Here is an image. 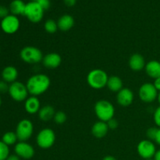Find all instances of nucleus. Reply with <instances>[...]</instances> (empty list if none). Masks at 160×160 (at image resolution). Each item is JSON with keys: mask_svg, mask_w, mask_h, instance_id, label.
I'll return each instance as SVG.
<instances>
[{"mask_svg": "<svg viewBox=\"0 0 160 160\" xmlns=\"http://www.w3.org/2000/svg\"><path fill=\"white\" fill-rule=\"evenodd\" d=\"M19 142H27L29 140L34 133V125L28 119L21 120L17 125L15 131Z\"/></svg>", "mask_w": 160, "mask_h": 160, "instance_id": "nucleus-7", "label": "nucleus"}, {"mask_svg": "<svg viewBox=\"0 0 160 160\" xmlns=\"http://www.w3.org/2000/svg\"><path fill=\"white\" fill-rule=\"evenodd\" d=\"M155 142H156L157 145H159L160 146V128H158L157 134H156V138H155Z\"/></svg>", "mask_w": 160, "mask_h": 160, "instance_id": "nucleus-36", "label": "nucleus"}, {"mask_svg": "<svg viewBox=\"0 0 160 160\" xmlns=\"http://www.w3.org/2000/svg\"><path fill=\"white\" fill-rule=\"evenodd\" d=\"M128 64H129L130 68L134 71H141L145 69L146 62L143 56L139 53H134L130 57Z\"/></svg>", "mask_w": 160, "mask_h": 160, "instance_id": "nucleus-17", "label": "nucleus"}, {"mask_svg": "<svg viewBox=\"0 0 160 160\" xmlns=\"http://www.w3.org/2000/svg\"><path fill=\"white\" fill-rule=\"evenodd\" d=\"M134 92L128 88H123L120 92H117V101L120 106L128 107L131 106L134 101Z\"/></svg>", "mask_w": 160, "mask_h": 160, "instance_id": "nucleus-13", "label": "nucleus"}, {"mask_svg": "<svg viewBox=\"0 0 160 160\" xmlns=\"http://www.w3.org/2000/svg\"><path fill=\"white\" fill-rule=\"evenodd\" d=\"M2 106V98H1V96H0V107H1Z\"/></svg>", "mask_w": 160, "mask_h": 160, "instance_id": "nucleus-41", "label": "nucleus"}, {"mask_svg": "<svg viewBox=\"0 0 160 160\" xmlns=\"http://www.w3.org/2000/svg\"><path fill=\"white\" fill-rule=\"evenodd\" d=\"M153 159L154 160H160V149L157 150L155 154L154 157H153Z\"/></svg>", "mask_w": 160, "mask_h": 160, "instance_id": "nucleus-38", "label": "nucleus"}, {"mask_svg": "<svg viewBox=\"0 0 160 160\" xmlns=\"http://www.w3.org/2000/svg\"><path fill=\"white\" fill-rule=\"evenodd\" d=\"M109 130V128L106 122L98 120V121L95 122L92 126V134L96 138H102L106 137Z\"/></svg>", "mask_w": 160, "mask_h": 160, "instance_id": "nucleus-18", "label": "nucleus"}, {"mask_svg": "<svg viewBox=\"0 0 160 160\" xmlns=\"http://www.w3.org/2000/svg\"><path fill=\"white\" fill-rule=\"evenodd\" d=\"M63 2L68 7H72L76 5L77 0H63Z\"/></svg>", "mask_w": 160, "mask_h": 160, "instance_id": "nucleus-34", "label": "nucleus"}, {"mask_svg": "<svg viewBox=\"0 0 160 160\" xmlns=\"http://www.w3.org/2000/svg\"><path fill=\"white\" fill-rule=\"evenodd\" d=\"M42 62L45 68L53 70L60 66L61 62H62V58H61L60 55L58 53H48L44 56Z\"/></svg>", "mask_w": 160, "mask_h": 160, "instance_id": "nucleus-14", "label": "nucleus"}, {"mask_svg": "<svg viewBox=\"0 0 160 160\" xmlns=\"http://www.w3.org/2000/svg\"><path fill=\"white\" fill-rule=\"evenodd\" d=\"M25 8H26V3H24L23 0H12L9 6L10 14L17 17L20 15L23 16Z\"/></svg>", "mask_w": 160, "mask_h": 160, "instance_id": "nucleus-21", "label": "nucleus"}, {"mask_svg": "<svg viewBox=\"0 0 160 160\" xmlns=\"http://www.w3.org/2000/svg\"><path fill=\"white\" fill-rule=\"evenodd\" d=\"M6 160H20V158L18 156H17L16 154L9 155V156H8L7 159H6Z\"/></svg>", "mask_w": 160, "mask_h": 160, "instance_id": "nucleus-37", "label": "nucleus"}, {"mask_svg": "<svg viewBox=\"0 0 160 160\" xmlns=\"http://www.w3.org/2000/svg\"><path fill=\"white\" fill-rule=\"evenodd\" d=\"M8 93L13 101L18 102L25 101L29 95L26 84L17 81L9 84Z\"/></svg>", "mask_w": 160, "mask_h": 160, "instance_id": "nucleus-5", "label": "nucleus"}, {"mask_svg": "<svg viewBox=\"0 0 160 160\" xmlns=\"http://www.w3.org/2000/svg\"><path fill=\"white\" fill-rule=\"evenodd\" d=\"M56 142V134L51 128H44L41 130L36 137V142L39 148L48 149L54 145Z\"/></svg>", "mask_w": 160, "mask_h": 160, "instance_id": "nucleus-8", "label": "nucleus"}, {"mask_svg": "<svg viewBox=\"0 0 160 160\" xmlns=\"http://www.w3.org/2000/svg\"><path fill=\"white\" fill-rule=\"evenodd\" d=\"M108 79L107 73L101 69H94L87 75L88 84L95 90L104 88L107 84Z\"/></svg>", "mask_w": 160, "mask_h": 160, "instance_id": "nucleus-3", "label": "nucleus"}, {"mask_svg": "<svg viewBox=\"0 0 160 160\" xmlns=\"http://www.w3.org/2000/svg\"><path fill=\"white\" fill-rule=\"evenodd\" d=\"M159 92L153 83H145L140 87L138 91V96L143 102L152 103L158 98Z\"/></svg>", "mask_w": 160, "mask_h": 160, "instance_id": "nucleus-9", "label": "nucleus"}, {"mask_svg": "<svg viewBox=\"0 0 160 160\" xmlns=\"http://www.w3.org/2000/svg\"><path fill=\"white\" fill-rule=\"evenodd\" d=\"M153 84H154V86L156 87V88L157 89L158 92H160V77L154 80Z\"/></svg>", "mask_w": 160, "mask_h": 160, "instance_id": "nucleus-35", "label": "nucleus"}, {"mask_svg": "<svg viewBox=\"0 0 160 160\" xmlns=\"http://www.w3.org/2000/svg\"><path fill=\"white\" fill-rule=\"evenodd\" d=\"M9 9L5 6H0V19L2 20L3 18L9 15Z\"/></svg>", "mask_w": 160, "mask_h": 160, "instance_id": "nucleus-31", "label": "nucleus"}, {"mask_svg": "<svg viewBox=\"0 0 160 160\" xmlns=\"http://www.w3.org/2000/svg\"><path fill=\"white\" fill-rule=\"evenodd\" d=\"M58 29L60 31H68L71 29L74 25V19L71 15L69 14H64V15L61 16L59 18L57 21Z\"/></svg>", "mask_w": 160, "mask_h": 160, "instance_id": "nucleus-20", "label": "nucleus"}, {"mask_svg": "<svg viewBox=\"0 0 160 160\" xmlns=\"http://www.w3.org/2000/svg\"><path fill=\"white\" fill-rule=\"evenodd\" d=\"M102 160H117V159L112 156H106V157H104V159Z\"/></svg>", "mask_w": 160, "mask_h": 160, "instance_id": "nucleus-39", "label": "nucleus"}, {"mask_svg": "<svg viewBox=\"0 0 160 160\" xmlns=\"http://www.w3.org/2000/svg\"><path fill=\"white\" fill-rule=\"evenodd\" d=\"M0 50H1V49H0Z\"/></svg>", "mask_w": 160, "mask_h": 160, "instance_id": "nucleus-44", "label": "nucleus"}, {"mask_svg": "<svg viewBox=\"0 0 160 160\" xmlns=\"http://www.w3.org/2000/svg\"><path fill=\"white\" fill-rule=\"evenodd\" d=\"M9 84L4 81H0V94H5L9 91Z\"/></svg>", "mask_w": 160, "mask_h": 160, "instance_id": "nucleus-32", "label": "nucleus"}, {"mask_svg": "<svg viewBox=\"0 0 160 160\" xmlns=\"http://www.w3.org/2000/svg\"><path fill=\"white\" fill-rule=\"evenodd\" d=\"M158 128L157 127H152V128H148V130L146 131V137L147 139L150 141H155V138H156V134H157L158 131Z\"/></svg>", "mask_w": 160, "mask_h": 160, "instance_id": "nucleus-28", "label": "nucleus"}, {"mask_svg": "<svg viewBox=\"0 0 160 160\" xmlns=\"http://www.w3.org/2000/svg\"><path fill=\"white\" fill-rule=\"evenodd\" d=\"M20 59L28 64H38L42 62L43 54L38 48L34 46H26L20 52Z\"/></svg>", "mask_w": 160, "mask_h": 160, "instance_id": "nucleus-4", "label": "nucleus"}, {"mask_svg": "<svg viewBox=\"0 0 160 160\" xmlns=\"http://www.w3.org/2000/svg\"><path fill=\"white\" fill-rule=\"evenodd\" d=\"M153 120L156 127L160 128V106H158L153 112Z\"/></svg>", "mask_w": 160, "mask_h": 160, "instance_id": "nucleus-29", "label": "nucleus"}, {"mask_svg": "<svg viewBox=\"0 0 160 160\" xmlns=\"http://www.w3.org/2000/svg\"><path fill=\"white\" fill-rule=\"evenodd\" d=\"M18 75V70L13 66H7V67H4L1 73L2 81H6L9 84L17 81Z\"/></svg>", "mask_w": 160, "mask_h": 160, "instance_id": "nucleus-16", "label": "nucleus"}, {"mask_svg": "<svg viewBox=\"0 0 160 160\" xmlns=\"http://www.w3.org/2000/svg\"><path fill=\"white\" fill-rule=\"evenodd\" d=\"M38 0H30V2H38Z\"/></svg>", "mask_w": 160, "mask_h": 160, "instance_id": "nucleus-42", "label": "nucleus"}, {"mask_svg": "<svg viewBox=\"0 0 160 160\" xmlns=\"http://www.w3.org/2000/svg\"><path fill=\"white\" fill-rule=\"evenodd\" d=\"M95 113L98 120L108 122L115 115V108L110 102L102 99L97 102L94 107Z\"/></svg>", "mask_w": 160, "mask_h": 160, "instance_id": "nucleus-2", "label": "nucleus"}, {"mask_svg": "<svg viewBox=\"0 0 160 160\" xmlns=\"http://www.w3.org/2000/svg\"><path fill=\"white\" fill-rule=\"evenodd\" d=\"M24 109L28 114L34 115L38 113L41 109V103L37 96L31 95L24 101Z\"/></svg>", "mask_w": 160, "mask_h": 160, "instance_id": "nucleus-15", "label": "nucleus"}, {"mask_svg": "<svg viewBox=\"0 0 160 160\" xmlns=\"http://www.w3.org/2000/svg\"><path fill=\"white\" fill-rule=\"evenodd\" d=\"M38 117L42 121L48 122L49 120H53L54 116L56 114L54 108L49 105H45L43 107H41L38 112Z\"/></svg>", "mask_w": 160, "mask_h": 160, "instance_id": "nucleus-22", "label": "nucleus"}, {"mask_svg": "<svg viewBox=\"0 0 160 160\" xmlns=\"http://www.w3.org/2000/svg\"><path fill=\"white\" fill-rule=\"evenodd\" d=\"M2 142H4L6 145L8 146H11V145H14L17 143V136L15 132L13 131H7L5 133L2 137Z\"/></svg>", "mask_w": 160, "mask_h": 160, "instance_id": "nucleus-24", "label": "nucleus"}, {"mask_svg": "<svg viewBox=\"0 0 160 160\" xmlns=\"http://www.w3.org/2000/svg\"><path fill=\"white\" fill-rule=\"evenodd\" d=\"M44 12L45 11L38 3V2H29L26 3V8L23 16H25L26 18L31 23H37L42 21L44 17Z\"/></svg>", "mask_w": 160, "mask_h": 160, "instance_id": "nucleus-6", "label": "nucleus"}, {"mask_svg": "<svg viewBox=\"0 0 160 160\" xmlns=\"http://www.w3.org/2000/svg\"><path fill=\"white\" fill-rule=\"evenodd\" d=\"M9 155V146L0 141V160H6Z\"/></svg>", "mask_w": 160, "mask_h": 160, "instance_id": "nucleus-26", "label": "nucleus"}, {"mask_svg": "<svg viewBox=\"0 0 160 160\" xmlns=\"http://www.w3.org/2000/svg\"><path fill=\"white\" fill-rule=\"evenodd\" d=\"M106 87L109 91L112 92H119L122 88H123V81L121 78L117 76L109 77Z\"/></svg>", "mask_w": 160, "mask_h": 160, "instance_id": "nucleus-23", "label": "nucleus"}, {"mask_svg": "<svg viewBox=\"0 0 160 160\" xmlns=\"http://www.w3.org/2000/svg\"><path fill=\"white\" fill-rule=\"evenodd\" d=\"M50 84V78L47 75L42 73L33 75L28 78L26 83L29 95L37 97L47 92L49 88Z\"/></svg>", "mask_w": 160, "mask_h": 160, "instance_id": "nucleus-1", "label": "nucleus"}, {"mask_svg": "<svg viewBox=\"0 0 160 160\" xmlns=\"http://www.w3.org/2000/svg\"><path fill=\"white\" fill-rule=\"evenodd\" d=\"M44 28H45V31L48 34H54L58 30L57 22L52 19L47 20L44 23Z\"/></svg>", "mask_w": 160, "mask_h": 160, "instance_id": "nucleus-25", "label": "nucleus"}, {"mask_svg": "<svg viewBox=\"0 0 160 160\" xmlns=\"http://www.w3.org/2000/svg\"><path fill=\"white\" fill-rule=\"evenodd\" d=\"M14 152L20 159H31L34 155V147L27 142H17L14 147Z\"/></svg>", "mask_w": 160, "mask_h": 160, "instance_id": "nucleus-12", "label": "nucleus"}, {"mask_svg": "<svg viewBox=\"0 0 160 160\" xmlns=\"http://www.w3.org/2000/svg\"><path fill=\"white\" fill-rule=\"evenodd\" d=\"M145 160H154L153 159H145Z\"/></svg>", "mask_w": 160, "mask_h": 160, "instance_id": "nucleus-43", "label": "nucleus"}, {"mask_svg": "<svg viewBox=\"0 0 160 160\" xmlns=\"http://www.w3.org/2000/svg\"><path fill=\"white\" fill-rule=\"evenodd\" d=\"M67 117L66 115V113L62 111H58L56 112L54 116V118L53 120L55 121V123H57V124H63L66 121H67Z\"/></svg>", "mask_w": 160, "mask_h": 160, "instance_id": "nucleus-27", "label": "nucleus"}, {"mask_svg": "<svg viewBox=\"0 0 160 160\" xmlns=\"http://www.w3.org/2000/svg\"><path fill=\"white\" fill-rule=\"evenodd\" d=\"M1 29L5 34H13L18 31L20 27V22L18 17L9 14L7 17L1 20L0 23Z\"/></svg>", "mask_w": 160, "mask_h": 160, "instance_id": "nucleus-10", "label": "nucleus"}, {"mask_svg": "<svg viewBox=\"0 0 160 160\" xmlns=\"http://www.w3.org/2000/svg\"><path fill=\"white\" fill-rule=\"evenodd\" d=\"M106 123H107L108 127H109V129L111 130H115L118 128V121L114 118L111 119V120H109V121L106 122Z\"/></svg>", "mask_w": 160, "mask_h": 160, "instance_id": "nucleus-33", "label": "nucleus"}, {"mask_svg": "<svg viewBox=\"0 0 160 160\" xmlns=\"http://www.w3.org/2000/svg\"><path fill=\"white\" fill-rule=\"evenodd\" d=\"M137 151L139 156L144 159H153L156 152V145L152 141L148 139L141 141L137 146Z\"/></svg>", "mask_w": 160, "mask_h": 160, "instance_id": "nucleus-11", "label": "nucleus"}, {"mask_svg": "<svg viewBox=\"0 0 160 160\" xmlns=\"http://www.w3.org/2000/svg\"><path fill=\"white\" fill-rule=\"evenodd\" d=\"M145 71L149 78L152 79L160 77V62L158 60H150L145 65Z\"/></svg>", "mask_w": 160, "mask_h": 160, "instance_id": "nucleus-19", "label": "nucleus"}, {"mask_svg": "<svg viewBox=\"0 0 160 160\" xmlns=\"http://www.w3.org/2000/svg\"><path fill=\"white\" fill-rule=\"evenodd\" d=\"M38 3L40 5V6L43 9L44 11L48 9L51 6V1L50 0H38Z\"/></svg>", "mask_w": 160, "mask_h": 160, "instance_id": "nucleus-30", "label": "nucleus"}, {"mask_svg": "<svg viewBox=\"0 0 160 160\" xmlns=\"http://www.w3.org/2000/svg\"><path fill=\"white\" fill-rule=\"evenodd\" d=\"M158 102H159V105H160V92H159V94H158V98H157Z\"/></svg>", "mask_w": 160, "mask_h": 160, "instance_id": "nucleus-40", "label": "nucleus"}]
</instances>
